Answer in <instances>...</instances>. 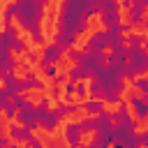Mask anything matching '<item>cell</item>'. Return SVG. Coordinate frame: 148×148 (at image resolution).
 Wrapping results in <instances>:
<instances>
[{
  "mask_svg": "<svg viewBox=\"0 0 148 148\" xmlns=\"http://www.w3.org/2000/svg\"><path fill=\"white\" fill-rule=\"evenodd\" d=\"M88 21H90V14H88L86 5H81L76 0H62L58 18H56V30L72 32L79 37L88 30Z\"/></svg>",
  "mask_w": 148,
  "mask_h": 148,
  "instance_id": "cell-1",
  "label": "cell"
},
{
  "mask_svg": "<svg viewBox=\"0 0 148 148\" xmlns=\"http://www.w3.org/2000/svg\"><path fill=\"white\" fill-rule=\"evenodd\" d=\"M44 5L39 0H18L16 2V18H18V25L25 30V32H32V30H39L42 28V18H44Z\"/></svg>",
  "mask_w": 148,
  "mask_h": 148,
  "instance_id": "cell-2",
  "label": "cell"
},
{
  "mask_svg": "<svg viewBox=\"0 0 148 148\" xmlns=\"http://www.w3.org/2000/svg\"><path fill=\"white\" fill-rule=\"evenodd\" d=\"M14 120H16L18 125L28 127V130H35V127H37V111H35V102L25 99V102H23V104L16 109Z\"/></svg>",
  "mask_w": 148,
  "mask_h": 148,
  "instance_id": "cell-3",
  "label": "cell"
},
{
  "mask_svg": "<svg viewBox=\"0 0 148 148\" xmlns=\"http://www.w3.org/2000/svg\"><path fill=\"white\" fill-rule=\"evenodd\" d=\"M127 106L134 111V118H136V120H146V116H148V99H143V95H139V92L130 90Z\"/></svg>",
  "mask_w": 148,
  "mask_h": 148,
  "instance_id": "cell-4",
  "label": "cell"
},
{
  "mask_svg": "<svg viewBox=\"0 0 148 148\" xmlns=\"http://www.w3.org/2000/svg\"><path fill=\"white\" fill-rule=\"evenodd\" d=\"M104 49H106L104 30H95L90 37H86V44H83V51L86 53H95V51H104Z\"/></svg>",
  "mask_w": 148,
  "mask_h": 148,
  "instance_id": "cell-5",
  "label": "cell"
},
{
  "mask_svg": "<svg viewBox=\"0 0 148 148\" xmlns=\"http://www.w3.org/2000/svg\"><path fill=\"white\" fill-rule=\"evenodd\" d=\"M81 130H79V123H67L65 125V143H67V148H79L81 146Z\"/></svg>",
  "mask_w": 148,
  "mask_h": 148,
  "instance_id": "cell-6",
  "label": "cell"
},
{
  "mask_svg": "<svg viewBox=\"0 0 148 148\" xmlns=\"http://www.w3.org/2000/svg\"><path fill=\"white\" fill-rule=\"evenodd\" d=\"M5 90H7V95L12 97V95H18V92H25V81L23 79H18L14 72H9L5 79Z\"/></svg>",
  "mask_w": 148,
  "mask_h": 148,
  "instance_id": "cell-7",
  "label": "cell"
},
{
  "mask_svg": "<svg viewBox=\"0 0 148 148\" xmlns=\"http://www.w3.org/2000/svg\"><path fill=\"white\" fill-rule=\"evenodd\" d=\"M30 134H32V130H28V127H23V125H18V123H14V125L7 127V136H9V141H16V143H23Z\"/></svg>",
  "mask_w": 148,
  "mask_h": 148,
  "instance_id": "cell-8",
  "label": "cell"
},
{
  "mask_svg": "<svg viewBox=\"0 0 148 148\" xmlns=\"http://www.w3.org/2000/svg\"><path fill=\"white\" fill-rule=\"evenodd\" d=\"M79 106H81V111H83V113H88V116H97V113H102V111L106 109V104H104L102 99H92V97H88V99L79 102Z\"/></svg>",
  "mask_w": 148,
  "mask_h": 148,
  "instance_id": "cell-9",
  "label": "cell"
},
{
  "mask_svg": "<svg viewBox=\"0 0 148 148\" xmlns=\"http://www.w3.org/2000/svg\"><path fill=\"white\" fill-rule=\"evenodd\" d=\"M99 16V23L104 25V28H113V25H118L120 23V9H106V12H99L97 14Z\"/></svg>",
  "mask_w": 148,
  "mask_h": 148,
  "instance_id": "cell-10",
  "label": "cell"
},
{
  "mask_svg": "<svg viewBox=\"0 0 148 148\" xmlns=\"http://www.w3.org/2000/svg\"><path fill=\"white\" fill-rule=\"evenodd\" d=\"M23 81H25V90H39V92L46 90V83H44L35 72H30V69L23 74Z\"/></svg>",
  "mask_w": 148,
  "mask_h": 148,
  "instance_id": "cell-11",
  "label": "cell"
},
{
  "mask_svg": "<svg viewBox=\"0 0 148 148\" xmlns=\"http://www.w3.org/2000/svg\"><path fill=\"white\" fill-rule=\"evenodd\" d=\"M76 35H72V32H62V30H56V35H53V42L58 44V46H62V49H69V46H76Z\"/></svg>",
  "mask_w": 148,
  "mask_h": 148,
  "instance_id": "cell-12",
  "label": "cell"
},
{
  "mask_svg": "<svg viewBox=\"0 0 148 148\" xmlns=\"http://www.w3.org/2000/svg\"><path fill=\"white\" fill-rule=\"evenodd\" d=\"M127 14H125V18L132 23V25H141V21H143V14H146V7H136V5H132L130 9H125Z\"/></svg>",
  "mask_w": 148,
  "mask_h": 148,
  "instance_id": "cell-13",
  "label": "cell"
},
{
  "mask_svg": "<svg viewBox=\"0 0 148 148\" xmlns=\"http://www.w3.org/2000/svg\"><path fill=\"white\" fill-rule=\"evenodd\" d=\"M65 76H67V81H72V83L90 79V74H88V72H86L81 65H72V67H69V72H65Z\"/></svg>",
  "mask_w": 148,
  "mask_h": 148,
  "instance_id": "cell-14",
  "label": "cell"
},
{
  "mask_svg": "<svg viewBox=\"0 0 148 148\" xmlns=\"http://www.w3.org/2000/svg\"><path fill=\"white\" fill-rule=\"evenodd\" d=\"M130 118V106H127V99H120L118 102V111H111V123H123Z\"/></svg>",
  "mask_w": 148,
  "mask_h": 148,
  "instance_id": "cell-15",
  "label": "cell"
},
{
  "mask_svg": "<svg viewBox=\"0 0 148 148\" xmlns=\"http://www.w3.org/2000/svg\"><path fill=\"white\" fill-rule=\"evenodd\" d=\"M125 44H127V46H143V44H146V35L130 30V32L125 35Z\"/></svg>",
  "mask_w": 148,
  "mask_h": 148,
  "instance_id": "cell-16",
  "label": "cell"
},
{
  "mask_svg": "<svg viewBox=\"0 0 148 148\" xmlns=\"http://www.w3.org/2000/svg\"><path fill=\"white\" fill-rule=\"evenodd\" d=\"M88 97H92V99H102V97H104V86H102L99 81L90 79V83H88Z\"/></svg>",
  "mask_w": 148,
  "mask_h": 148,
  "instance_id": "cell-17",
  "label": "cell"
},
{
  "mask_svg": "<svg viewBox=\"0 0 148 148\" xmlns=\"http://www.w3.org/2000/svg\"><path fill=\"white\" fill-rule=\"evenodd\" d=\"M130 83H132L134 92H139V95H146V92H148V79H146L143 74H141V76H134Z\"/></svg>",
  "mask_w": 148,
  "mask_h": 148,
  "instance_id": "cell-18",
  "label": "cell"
},
{
  "mask_svg": "<svg viewBox=\"0 0 148 148\" xmlns=\"http://www.w3.org/2000/svg\"><path fill=\"white\" fill-rule=\"evenodd\" d=\"M9 51H12V53H18V56H23V53L28 51V44H25V39H21V37H14V39H9Z\"/></svg>",
  "mask_w": 148,
  "mask_h": 148,
  "instance_id": "cell-19",
  "label": "cell"
},
{
  "mask_svg": "<svg viewBox=\"0 0 148 148\" xmlns=\"http://www.w3.org/2000/svg\"><path fill=\"white\" fill-rule=\"evenodd\" d=\"M65 58H67L72 65H79V62H81V58H83V51H81V49H76V46H69V49H65Z\"/></svg>",
  "mask_w": 148,
  "mask_h": 148,
  "instance_id": "cell-20",
  "label": "cell"
},
{
  "mask_svg": "<svg viewBox=\"0 0 148 148\" xmlns=\"http://www.w3.org/2000/svg\"><path fill=\"white\" fill-rule=\"evenodd\" d=\"M74 97L76 99H88V83H83V81H76L74 83Z\"/></svg>",
  "mask_w": 148,
  "mask_h": 148,
  "instance_id": "cell-21",
  "label": "cell"
},
{
  "mask_svg": "<svg viewBox=\"0 0 148 148\" xmlns=\"http://www.w3.org/2000/svg\"><path fill=\"white\" fill-rule=\"evenodd\" d=\"M14 16H16V2H12V5H7L2 9V23H12Z\"/></svg>",
  "mask_w": 148,
  "mask_h": 148,
  "instance_id": "cell-22",
  "label": "cell"
},
{
  "mask_svg": "<svg viewBox=\"0 0 148 148\" xmlns=\"http://www.w3.org/2000/svg\"><path fill=\"white\" fill-rule=\"evenodd\" d=\"M79 130H81V134H92V130H95L92 116H86L83 120H79Z\"/></svg>",
  "mask_w": 148,
  "mask_h": 148,
  "instance_id": "cell-23",
  "label": "cell"
},
{
  "mask_svg": "<svg viewBox=\"0 0 148 148\" xmlns=\"http://www.w3.org/2000/svg\"><path fill=\"white\" fill-rule=\"evenodd\" d=\"M14 116H16V104L9 99V102L5 104V109H2V118H5V120H14Z\"/></svg>",
  "mask_w": 148,
  "mask_h": 148,
  "instance_id": "cell-24",
  "label": "cell"
},
{
  "mask_svg": "<svg viewBox=\"0 0 148 148\" xmlns=\"http://www.w3.org/2000/svg\"><path fill=\"white\" fill-rule=\"evenodd\" d=\"M120 99H123V95L111 92V90H104V97H102V102H104V104H118Z\"/></svg>",
  "mask_w": 148,
  "mask_h": 148,
  "instance_id": "cell-25",
  "label": "cell"
},
{
  "mask_svg": "<svg viewBox=\"0 0 148 148\" xmlns=\"http://www.w3.org/2000/svg\"><path fill=\"white\" fill-rule=\"evenodd\" d=\"M30 42H32L35 46H44V44H46V42H44V32H42V28L30 32Z\"/></svg>",
  "mask_w": 148,
  "mask_h": 148,
  "instance_id": "cell-26",
  "label": "cell"
},
{
  "mask_svg": "<svg viewBox=\"0 0 148 148\" xmlns=\"http://www.w3.org/2000/svg\"><path fill=\"white\" fill-rule=\"evenodd\" d=\"M44 146H46V148H67V143H65L62 139H58V136H49V139L44 141Z\"/></svg>",
  "mask_w": 148,
  "mask_h": 148,
  "instance_id": "cell-27",
  "label": "cell"
},
{
  "mask_svg": "<svg viewBox=\"0 0 148 148\" xmlns=\"http://www.w3.org/2000/svg\"><path fill=\"white\" fill-rule=\"evenodd\" d=\"M5 37H7V39H14V37H18V30L14 28V23H5Z\"/></svg>",
  "mask_w": 148,
  "mask_h": 148,
  "instance_id": "cell-28",
  "label": "cell"
},
{
  "mask_svg": "<svg viewBox=\"0 0 148 148\" xmlns=\"http://www.w3.org/2000/svg\"><path fill=\"white\" fill-rule=\"evenodd\" d=\"M49 97H51L53 102H60V97H62V88H60V86H51V90H49Z\"/></svg>",
  "mask_w": 148,
  "mask_h": 148,
  "instance_id": "cell-29",
  "label": "cell"
},
{
  "mask_svg": "<svg viewBox=\"0 0 148 148\" xmlns=\"http://www.w3.org/2000/svg\"><path fill=\"white\" fill-rule=\"evenodd\" d=\"M42 72H44V76H46V79H53V76L58 74V72H56V65H46Z\"/></svg>",
  "mask_w": 148,
  "mask_h": 148,
  "instance_id": "cell-30",
  "label": "cell"
},
{
  "mask_svg": "<svg viewBox=\"0 0 148 148\" xmlns=\"http://www.w3.org/2000/svg\"><path fill=\"white\" fill-rule=\"evenodd\" d=\"M136 143L139 146H146L148 143V132H136Z\"/></svg>",
  "mask_w": 148,
  "mask_h": 148,
  "instance_id": "cell-31",
  "label": "cell"
},
{
  "mask_svg": "<svg viewBox=\"0 0 148 148\" xmlns=\"http://www.w3.org/2000/svg\"><path fill=\"white\" fill-rule=\"evenodd\" d=\"M51 81H53V86H62V83L67 81V76H65V74H56Z\"/></svg>",
  "mask_w": 148,
  "mask_h": 148,
  "instance_id": "cell-32",
  "label": "cell"
},
{
  "mask_svg": "<svg viewBox=\"0 0 148 148\" xmlns=\"http://www.w3.org/2000/svg\"><path fill=\"white\" fill-rule=\"evenodd\" d=\"M23 56H28V60H30V62H37V60H39V56H37V51H25Z\"/></svg>",
  "mask_w": 148,
  "mask_h": 148,
  "instance_id": "cell-33",
  "label": "cell"
},
{
  "mask_svg": "<svg viewBox=\"0 0 148 148\" xmlns=\"http://www.w3.org/2000/svg\"><path fill=\"white\" fill-rule=\"evenodd\" d=\"M118 5H120V9H130L132 7V0H118Z\"/></svg>",
  "mask_w": 148,
  "mask_h": 148,
  "instance_id": "cell-34",
  "label": "cell"
},
{
  "mask_svg": "<svg viewBox=\"0 0 148 148\" xmlns=\"http://www.w3.org/2000/svg\"><path fill=\"white\" fill-rule=\"evenodd\" d=\"M7 143H9V136L7 134H0V148H7Z\"/></svg>",
  "mask_w": 148,
  "mask_h": 148,
  "instance_id": "cell-35",
  "label": "cell"
},
{
  "mask_svg": "<svg viewBox=\"0 0 148 148\" xmlns=\"http://www.w3.org/2000/svg\"><path fill=\"white\" fill-rule=\"evenodd\" d=\"M7 127H9V125H7V120H5V118H0V134H7Z\"/></svg>",
  "mask_w": 148,
  "mask_h": 148,
  "instance_id": "cell-36",
  "label": "cell"
},
{
  "mask_svg": "<svg viewBox=\"0 0 148 148\" xmlns=\"http://www.w3.org/2000/svg\"><path fill=\"white\" fill-rule=\"evenodd\" d=\"M132 5H136V7H146L148 0H132Z\"/></svg>",
  "mask_w": 148,
  "mask_h": 148,
  "instance_id": "cell-37",
  "label": "cell"
},
{
  "mask_svg": "<svg viewBox=\"0 0 148 148\" xmlns=\"http://www.w3.org/2000/svg\"><path fill=\"white\" fill-rule=\"evenodd\" d=\"M79 148H83V146H79Z\"/></svg>",
  "mask_w": 148,
  "mask_h": 148,
  "instance_id": "cell-38",
  "label": "cell"
},
{
  "mask_svg": "<svg viewBox=\"0 0 148 148\" xmlns=\"http://www.w3.org/2000/svg\"><path fill=\"white\" fill-rule=\"evenodd\" d=\"M0 111H2V109H0Z\"/></svg>",
  "mask_w": 148,
  "mask_h": 148,
  "instance_id": "cell-39",
  "label": "cell"
},
{
  "mask_svg": "<svg viewBox=\"0 0 148 148\" xmlns=\"http://www.w3.org/2000/svg\"><path fill=\"white\" fill-rule=\"evenodd\" d=\"M99 2H102V0H99Z\"/></svg>",
  "mask_w": 148,
  "mask_h": 148,
  "instance_id": "cell-40",
  "label": "cell"
},
{
  "mask_svg": "<svg viewBox=\"0 0 148 148\" xmlns=\"http://www.w3.org/2000/svg\"><path fill=\"white\" fill-rule=\"evenodd\" d=\"M16 2H18V0H16Z\"/></svg>",
  "mask_w": 148,
  "mask_h": 148,
  "instance_id": "cell-41",
  "label": "cell"
}]
</instances>
